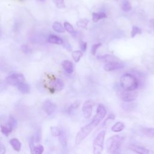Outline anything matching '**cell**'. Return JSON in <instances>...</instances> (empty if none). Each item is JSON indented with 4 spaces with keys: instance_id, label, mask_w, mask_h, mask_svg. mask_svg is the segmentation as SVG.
Returning a JSON list of instances; mask_svg holds the SVG:
<instances>
[{
    "instance_id": "cell-1",
    "label": "cell",
    "mask_w": 154,
    "mask_h": 154,
    "mask_svg": "<svg viewBox=\"0 0 154 154\" xmlns=\"http://www.w3.org/2000/svg\"><path fill=\"white\" fill-rule=\"evenodd\" d=\"M106 111L105 106L102 104H99L97 108L96 114L93 117L92 121L88 125L82 127L77 134L75 138V144H79L81 141L86 138L90 132L100 123L101 120L105 117Z\"/></svg>"
},
{
    "instance_id": "cell-2",
    "label": "cell",
    "mask_w": 154,
    "mask_h": 154,
    "mask_svg": "<svg viewBox=\"0 0 154 154\" xmlns=\"http://www.w3.org/2000/svg\"><path fill=\"white\" fill-rule=\"evenodd\" d=\"M139 83L138 79L129 73L123 74L120 79L121 88L125 90H135L138 87Z\"/></svg>"
},
{
    "instance_id": "cell-3",
    "label": "cell",
    "mask_w": 154,
    "mask_h": 154,
    "mask_svg": "<svg viewBox=\"0 0 154 154\" xmlns=\"http://www.w3.org/2000/svg\"><path fill=\"white\" fill-rule=\"evenodd\" d=\"M125 137L123 135H116L109 138L106 141L107 152L109 153H119L121 144Z\"/></svg>"
},
{
    "instance_id": "cell-4",
    "label": "cell",
    "mask_w": 154,
    "mask_h": 154,
    "mask_svg": "<svg viewBox=\"0 0 154 154\" xmlns=\"http://www.w3.org/2000/svg\"><path fill=\"white\" fill-rule=\"evenodd\" d=\"M105 133L106 132L105 131H102L98 134V135L95 138L93 144L94 154H100L102 153L103 149V143Z\"/></svg>"
},
{
    "instance_id": "cell-5",
    "label": "cell",
    "mask_w": 154,
    "mask_h": 154,
    "mask_svg": "<svg viewBox=\"0 0 154 154\" xmlns=\"http://www.w3.org/2000/svg\"><path fill=\"white\" fill-rule=\"evenodd\" d=\"M25 76L20 73H13L6 78V82L7 84L16 87L25 82Z\"/></svg>"
},
{
    "instance_id": "cell-6",
    "label": "cell",
    "mask_w": 154,
    "mask_h": 154,
    "mask_svg": "<svg viewBox=\"0 0 154 154\" xmlns=\"http://www.w3.org/2000/svg\"><path fill=\"white\" fill-rule=\"evenodd\" d=\"M138 93L135 90H125L122 89L119 93L120 99L124 102H132L137 98Z\"/></svg>"
},
{
    "instance_id": "cell-7",
    "label": "cell",
    "mask_w": 154,
    "mask_h": 154,
    "mask_svg": "<svg viewBox=\"0 0 154 154\" xmlns=\"http://www.w3.org/2000/svg\"><path fill=\"white\" fill-rule=\"evenodd\" d=\"M124 65L120 62L113 61L108 62L103 66V69L106 72H111L113 70H118L123 68Z\"/></svg>"
},
{
    "instance_id": "cell-8",
    "label": "cell",
    "mask_w": 154,
    "mask_h": 154,
    "mask_svg": "<svg viewBox=\"0 0 154 154\" xmlns=\"http://www.w3.org/2000/svg\"><path fill=\"white\" fill-rule=\"evenodd\" d=\"M56 108V105L49 100H46L43 103V109L48 116L53 114L55 111Z\"/></svg>"
},
{
    "instance_id": "cell-9",
    "label": "cell",
    "mask_w": 154,
    "mask_h": 154,
    "mask_svg": "<svg viewBox=\"0 0 154 154\" xmlns=\"http://www.w3.org/2000/svg\"><path fill=\"white\" fill-rule=\"evenodd\" d=\"M93 103L91 100H86L82 105V112L86 119H89L92 114Z\"/></svg>"
},
{
    "instance_id": "cell-10",
    "label": "cell",
    "mask_w": 154,
    "mask_h": 154,
    "mask_svg": "<svg viewBox=\"0 0 154 154\" xmlns=\"http://www.w3.org/2000/svg\"><path fill=\"white\" fill-rule=\"evenodd\" d=\"M129 149L133 152L137 153H140V154H147L149 153L150 151L149 149L144 148L141 146H136V145H131L129 147Z\"/></svg>"
},
{
    "instance_id": "cell-11",
    "label": "cell",
    "mask_w": 154,
    "mask_h": 154,
    "mask_svg": "<svg viewBox=\"0 0 154 154\" xmlns=\"http://www.w3.org/2000/svg\"><path fill=\"white\" fill-rule=\"evenodd\" d=\"M62 67L64 71L67 73H72L73 72V63L69 60H64L62 62Z\"/></svg>"
},
{
    "instance_id": "cell-12",
    "label": "cell",
    "mask_w": 154,
    "mask_h": 154,
    "mask_svg": "<svg viewBox=\"0 0 154 154\" xmlns=\"http://www.w3.org/2000/svg\"><path fill=\"white\" fill-rule=\"evenodd\" d=\"M51 85L56 91H60L64 87V82L61 79L57 78L52 82Z\"/></svg>"
},
{
    "instance_id": "cell-13",
    "label": "cell",
    "mask_w": 154,
    "mask_h": 154,
    "mask_svg": "<svg viewBox=\"0 0 154 154\" xmlns=\"http://www.w3.org/2000/svg\"><path fill=\"white\" fill-rule=\"evenodd\" d=\"M17 87L18 90L23 94H28L31 91L30 85L25 82L19 84Z\"/></svg>"
},
{
    "instance_id": "cell-14",
    "label": "cell",
    "mask_w": 154,
    "mask_h": 154,
    "mask_svg": "<svg viewBox=\"0 0 154 154\" xmlns=\"http://www.w3.org/2000/svg\"><path fill=\"white\" fill-rule=\"evenodd\" d=\"M48 41L50 43L55 45H63L64 43L63 40L60 37L53 34L49 35Z\"/></svg>"
},
{
    "instance_id": "cell-15",
    "label": "cell",
    "mask_w": 154,
    "mask_h": 154,
    "mask_svg": "<svg viewBox=\"0 0 154 154\" xmlns=\"http://www.w3.org/2000/svg\"><path fill=\"white\" fill-rule=\"evenodd\" d=\"M10 144H11V147L13 149L16 151V152H19L21 149V143L20 141L16 138H13L10 139Z\"/></svg>"
},
{
    "instance_id": "cell-16",
    "label": "cell",
    "mask_w": 154,
    "mask_h": 154,
    "mask_svg": "<svg viewBox=\"0 0 154 154\" xmlns=\"http://www.w3.org/2000/svg\"><path fill=\"white\" fill-rule=\"evenodd\" d=\"M137 104L135 103H132V102H125L122 103V108L125 111H132L135 109Z\"/></svg>"
},
{
    "instance_id": "cell-17",
    "label": "cell",
    "mask_w": 154,
    "mask_h": 154,
    "mask_svg": "<svg viewBox=\"0 0 154 154\" xmlns=\"http://www.w3.org/2000/svg\"><path fill=\"white\" fill-rule=\"evenodd\" d=\"M105 17H106V14L104 12L92 13V20L94 22H97L100 19H104Z\"/></svg>"
},
{
    "instance_id": "cell-18",
    "label": "cell",
    "mask_w": 154,
    "mask_h": 154,
    "mask_svg": "<svg viewBox=\"0 0 154 154\" xmlns=\"http://www.w3.org/2000/svg\"><path fill=\"white\" fill-rule=\"evenodd\" d=\"M52 29L57 32L59 33H64L65 32V28L64 26L63 25L58 22H54L53 25H52Z\"/></svg>"
},
{
    "instance_id": "cell-19",
    "label": "cell",
    "mask_w": 154,
    "mask_h": 154,
    "mask_svg": "<svg viewBox=\"0 0 154 154\" xmlns=\"http://www.w3.org/2000/svg\"><path fill=\"white\" fill-rule=\"evenodd\" d=\"M125 128V125L122 122H117L111 128V131L115 132H119L123 130Z\"/></svg>"
},
{
    "instance_id": "cell-20",
    "label": "cell",
    "mask_w": 154,
    "mask_h": 154,
    "mask_svg": "<svg viewBox=\"0 0 154 154\" xmlns=\"http://www.w3.org/2000/svg\"><path fill=\"white\" fill-rule=\"evenodd\" d=\"M58 138H59V141L61 143V146L63 147H66L67 146V137L64 131L62 130V132L60 135V136L58 137Z\"/></svg>"
},
{
    "instance_id": "cell-21",
    "label": "cell",
    "mask_w": 154,
    "mask_h": 154,
    "mask_svg": "<svg viewBox=\"0 0 154 154\" xmlns=\"http://www.w3.org/2000/svg\"><path fill=\"white\" fill-rule=\"evenodd\" d=\"M121 8L123 11H124L125 12H129V11L131 10L132 7H131V5L130 2H129V1L123 0L122 2Z\"/></svg>"
},
{
    "instance_id": "cell-22",
    "label": "cell",
    "mask_w": 154,
    "mask_h": 154,
    "mask_svg": "<svg viewBox=\"0 0 154 154\" xmlns=\"http://www.w3.org/2000/svg\"><path fill=\"white\" fill-rule=\"evenodd\" d=\"M82 56V51H74L72 53V57L75 63H78Z\"/></svg>"
},
{
    "instance_id": "cell-23",
    "label": "cell",
    "mask_w": 154,
    "mask_h": 154,
    "mask_svg": "<svg viewBox=\"0 0 154 154\" xmlns=\"http://www.w3.org/2000/svg\"><path fill=\"white\" fill-rule=\"evenodd\" d=\"M7 125L8 126H10L13 129H15L17 127V122L16 119L13 116H10L8 117Z\"/></svg>"
},
{
    "instance_id": "cell-24",
    "label": "cell",
    "mask_w": 154,
    "mask_h": 154,
    "mask_svg": "<svg viewBox=\"0 0 154 154\" xmlns=\"http://www.w3.org/2000/svg\"><path fill=\"white\" fill-rule=\"evenodd\" d=\"M51 132L53 137H58L62 132V129L57 126H51Z\"/></svg>"
},
{
    "instance_id": "cell-25",
    "label": "cell",
    "mask_w": 154,
    "mask_h": 154,
    "mask_svg": "<svg viewBox=\"0 0 154 154\" xmlns=\"http://www.w3.org/2000/svg\"><path fill=\"white\" fill-rule=\"evenodd\" d=\"M12 130H13V129L8 125L7 126H4V125L1 126V133L5 136H8V134L11 132Z\"/></svg>"
},
{
    "instance_id": "cell-26",
    "label": "cell",
    "mask_w": 154,
    "mask_h": 154,
    "mask_svg": "<svg viewBox=\"0 0 154 154\" xmlns=\"http://www.w3.org/2000/svg\"><path fill=\"white\" fill-rule=\"evenodd\" d=\"M64 27L66 31H67L69 33L71 34H75V31L73 27V26L68 22H65L64 23Z\"/></svg>"
},
{
    "instance_id": "cell-27",
    "label": "cell",
    "mask_w": 154,
    "mask_h": 154,
    "mask_svg": "<svg viewBox=\"0 0 154 154\" xmlns=\"http://www.w3.org/2000/svg\"><path fill=\"white\" fill-rule=\"evenodd\" d=\"M80 104H81V102H80L79 100H76V101H75L72 104H71V105L68 107V108H67V112H69V113L73 111V110L77 109V108L79 107V106L80 105Z\"/></svg>"
},
{
    "instance_id": "cell-28",
    "label": "cell",
    "mask_w": 154,
    "mask_h": 154,
    "mask_svg": "<svg viewBox=\"0 0 154 154\" xmlns=\"http://www.w3.org/2000/svg\"><path fill=\"white\" fill-rule=\"evenodd\" d=\"M142 33V30L140 28L137 26L134 25L132 28V30L131 32V35L132 37H134L137 34H141Z\"/></svg>"
},
{
    "instance_id": "cell-29",
    "label": "cell",
    "mask_w": 154,
    "mask_h": 154,
    "mask_svg": "<svg viewBox=\"0 0 154 154\" xmlns=\"http://www.w3.org/2000/svg\"><path fill=\"white\" fill-rule=\"evenodd\" d=\"M89 21L87 19H80L77 22H76V25L81 28H87V25Z\"/></svg>"
},
{
    "instance_id": "cell-30",
    "label": "cell",
    "mask_w": 154,
    "mask_h": 154,
    "mask_svg": "<svg viewBox=\"0 0 154 154\" xmlns=\"http://www.w3.org/2000/svg\"><path fill=\"white\" fill-rule=\"evenodd\" d=\"M143 133L148 137H154V128H145L143 129Z\"/></svg>"
},
{
    "instance_id": "cell-31",
    "label": "cell",
    "mask_w": 154,
    "mask_h": 154,
    "mask_svg": "<svg viewBox=\"0 0 154 154\" xmlns=\"http://www.w3.org/2000/svg\"><path fill=\"white\" fill-rule=\"evenodd\" d=\"M33 140L36 143H38V142H40L41 138H42V132L40 129H38L35 133L34 134V135L31 137Z\"/></svg>"
},
{
    "instance_id": "cell-32",
    "label": "cell",
    "mask_w": 154,
    "mask_h": 154,
    "mask_svg": "<svg viewBox=\"0 0 154 154\" xmlns=\"http://www.w3.org/2000/svg\"><path fill=\"white\" fill-rule=\"evenodd\" d=\"M44 150V147L42 145L38 144H36L35 146L34 147V149L31 153H34V154H41L43 153Z\"/></svg>"
},
{
    "instance_id": "cell-33",
    "label": "cell",
    "mask_w": 154,
    "mask_h": 154,
    "mask_svg": "<svg viewBox=\"0 0 154 154\" xmlns=\"http://www.w3.org/2000/svg\"><path fill=\"white\" fill-rule=\"evenodd\" d=\"M113 57L109 55H105L103 56H101V57H97V58L102 61H105V62H110V61H115L114 58H112Z\"/></svg>"
},
{
    "instance_id": "cell-34",
    "label": "cell",
    "mask_w": 154,
    "mask_h": 154,
    "mask_svg": "<svg viewBox=\"0 0 154 154\" xmlns=\"http://www.w3.org/2000/svg\"><path fill=\"white\" fill-rule=\"evenodd\" d=\"M52 2L55 4L57 8H61L65 7L64 0H52Z\"/></svg>"
},
{
    "instance_id": "cell-35",
    "label": "cell",
    "mask_w": 154,
    "mask_h": 154,
    "mask_svg": "<svg viewBox=\"0 0 154 154\" xmlns=\"http://www.w3.org/2000/svg\"><path fill=\"white\" fill-rule=\"evenodd\" d=\"M102 46V43H96L92 45L91 48V53L93 55H94L96 53V51H97L98 48Z\"/></svg>"
},
{
    "instance_id": "cell-36",
    "label": "cell",
    "mask_w": 154,
    "mask_h": 154,
    "mask_svg": "<svg viewBox=\"0 0 154 154\" xmlns=\"http://www.w3.org/2000/svg\"><path fill=\"white\" fill-rule=\"evenodd\" d=\"M80 48L82 52H85L87 48V43L85 42H81L80 43Z\"/></svg>"
},
{
    "instance_id": "cell-37",
    "label": "cell",
    "mask_w": 154,
    "mask_h": 154,
    "mask_svg": "<svg viewBox=\"0 0 154 154\" xmlns=\"http://www.w3.org/2000/svg\"><path fill=\"white\" fill-rule=\"evenodd\" d=\"M6 152V148L2 143H0V153L4 154Z\"/></svg>"
},
{
    "instance_id": "cell-38",
    "label": "cell",
    "mask_w": 154,
    "mask_h": 154,
    "mask_svg": "<svg viewBox=\"0 0 154 154\" xmlns=\"http://www.w3.org/2000/svg\"><path fill=\"white\" fill-rule=\"evenodd\" d=\"M114 119H115V116H114V114H109V115L107 117V118L105 119V120L103 124L105 123L106 122H107L108 120H114Z\"/></svg>"
},
{
    "instance_id": "cell-39",
    "label": "cell",
    "mask_w": 154,
    "mask_h": 154,
    "mask_svg": "<svg viewBox=\"0 0 154 154\" xmlns=\"http://www.w3.org/2000/svg\"><path fill=\"white\" fill-rule=\"evenodd\" d=\"M150 23L152 24V26H153V29H154V19H151V20H150Z\"/></svg>"
},
{
    "instance_id": "cell-40",
    "label": "cell",
    "mask_w": 154,
    "mask_h": 154,
    "mask_svg": "<svg viewBox=\"0 0 154 154\" xmlns=\"http://www.w3.org/2000/svg\"><path fill=\"white\" fill-rule=\"evenodd\" d=\"M39 1H45V0H39Z\"/></svg>"
}]
</instances>
